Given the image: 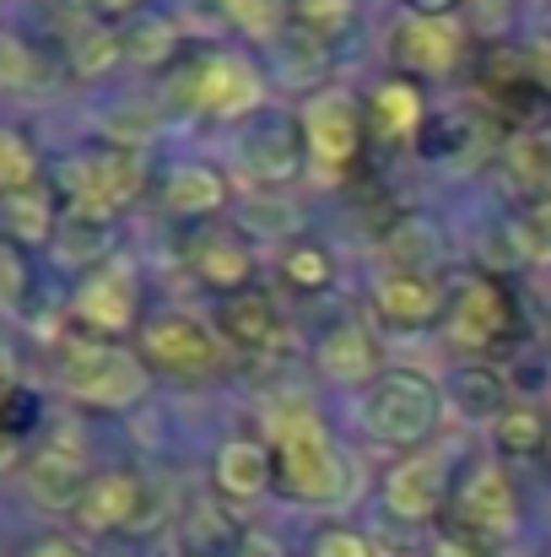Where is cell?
<instances>
[{
	"label": "cell",
	"instance_id": "6da1fadb",
	"mask_svg": "<svg viewBox=\"0 0 551 557\" xmlns=\"http://www.w3.org/2000/svg\"><path fill=\"white\" fill-rule=\"evenodd\" d=\"M265 444L276 460V482L292 498L330 504L347 493V466H341V455H336V444L309 400H276L265 411Z\"/></svg>",
	"mask_w": 551,
	"mask_h": 557
},
{
	"label": "cell",
	"instance_id": "7a4b0ae2",
	"mask_svg": "<svg viewBox=\"0 0 551 557\" xmlns=\"http://www.w3.org/2000/svg\"><path fill=\"white\" fill-rule=\"evenodd\" d=\"M54 379H60V389H65L76 406L120 411V406H136V400H141V389H147V363H141V352H125V347L109 342V336L71 331V336L60 342Z\"/></svg>",
	"mask_w": 551,
	"mask_h": 557
},
{
	"label": "cell",
	"instance_id": "3957f363",
	"mask_svg": "<svg viewBox=\"0 0 551 557\" xmlns=\"http://www.w3.org/2000/svg\"><path fill=\"white\" fill-rule=\"evenodd\" d=\"M168 103L174 109H200V114H222V120L249 114L260 103V71L243 54H233V49L195 54L168 82Z\"/></svg>",
	"mask_w": 551,
	"mask_h": 557
},
{
	"label": "cell",
	"instance_id": "277c9868",
	"mask_svg": "<svg viewBox=\"0 0 551 557\" xmlns=\"http://www.w3.org/2000/svg\"><path fill=\"white\" fill-rule=\"evenodd\" d=\"M60 189L71 195V211L114 216L120 206H130L141 195V158L130 147H98V152L65 158L60 163Z\"/></svg>",
	"mask_w": 551,
	"mask_h": 557
},
{
	"label": "cell",
	"instance_id": "5b68a950",
	"mask_svg": "<svg viewBox=\"0 0 551 557\" xmlns=\"http://www.w3.org/2000/svg\"><path fill=\"white\" fill-rule=\"evenodd\" d=\"M438 384L422 379L411 369H395L384 373L367 395V428L384 438V444H427L433 428H438Z\"/></svg>",
	"mask_w": 551,
	"mask_h": 557
},
{
	"label": "cell",
	"instance_id": "8992f818",
	"mask_svg": "<svg viewBox=\"0 0 551 557\" xmlns=\"http://www.w3.org/2000/svg\"><path fill=\"white\" fill-rule=\"evenodd\" d=\"M136 352H141L147 369L168 373V379H211V373H222V363H227L222 358V342L200 320H189V314H158V320H147Z\"/></svg>",
	"mask_w": 551,
	"mask_h": 557
},
{
	"label": "cell",
	"instance_id": "52a82bcc",
	"mask_svg": "<svg viewBox=\"0 0 551 557\" xmlns=\"http://www.w3.org/2000/svg\"><path fill=\"white\" fill-rule=\"evenodd\" d=\"M514 331H519V309H514V293L503 287V276H471L449 314V336L471 352H498L514 342Z\"/></svg>",
	"mask_w": 551,
	"mask_h": 557
},
{
	"label": "cell",
	"instance_id": "ba28073f",
	"mask_svg": "<svg viewBox=\"0 0 551 557\" xmlns=\"http://www.w3.org/2000/svg\"><path fill=\"white\" fill-rule=\"evenodd\" d=\"M76 331H92V336H125L136 325V309H141V293H136V276L120 265V260H103L98 271L82 276L76 287Z\"/></svg>",
	"mask_w": 551,
	"mask_h": 557
},
{
	"label": "cell",
	"instance_id": "9c48e42d",
	"mask_svg": "<svg viewBox=\"0 0 551 557\" xmlns=\"http://www.w3.org/2000/svg\"><path fill=\"white\" fill-rule=\"evenodd\" d=\"M454 525L481 536V542H503L519 525V498L503 466H476L460 493H454Z\"/></svg>",
	"mask_w": 551,
	"mask_h": 557
},
{
	"label": "cell",
	"instance_id": "30bf717a",
	"mask_svg": "<svg viewBox=\"0 0 551 557\" xmlns=\"http://www.w3.org/2000/svg\"><path fill=\"white\" fill-rule=\"evenodd\" d=\"M449 498V460L438 449H411L400 466H389L384 476V504L400 515V520H433Z\"/></svg>",
	"mask_w": 551,
	"mask_h": 557
},
{
	"label": "cell",
	"instance_id": "8fae6325",
	"mask_svg": "<svg viewBox=\"0 0 551 557\" xmlns=\"http://www.w3.org/2000/svg\"><path fill=\"white\" fill-rule=\"evenodd\" d=\"M303 141H309V152L320 158L325 174H341L363 152V120H358V109L341 92H320L303 109Z\"/></svg>",
	"mask_w": 551,
	"mask_h": 557
},
{
	"label": "cell",
	"instance_id": "7c38bea8",
	"mask_svg": "<svg viewBox=\"0 0 551 557\" xmlns=\"http://www.w3.org/2000/svg\"><path fill=\"white\" fill-rule=\"evenodd\" d=\"M147 509V482L136 471H98L87 482V493L76 498L71 520L92 536H114V531H130Z\"/></svg>",
	"mask_w": 551,
	"mask_h": 557
},
{
	"label": "cell",
	"instance_id": "4fadbf2b",
	"mask_svg": "<svg viewBox=\"0 0 551 557\" xmlns=\"http://www.w3.org/2000/svg\"><path fill=\"white\" fill-rule=\"evenodd\" d=\"M460 49H465V27L454 16H405L395 33H389V54L416 71V76H443L460 65Z\"/></svg>",
	"mask_w": 551,
	"mask_h": 557
},
{
	"label": "cell",
	"instance_id": "5bb4252c",
	"mask_svg": "<svg viewBox=\"0 0 551 557\" xmlns=\"http://www.w3.org/2000/svg\"><path fill=\"white\" fill-rule=\"evenodd\" d=\"M476 87L503 120H530L547 103V87L536 82L530 49H492L476 71Z\"/></svg>",
	"mask_w": 551,
	"mask_h": 557
},
{
	"label": "cell",
	"instance_id": "9a60e30c",
	"mask_svg": "<svg viewBox=\"0 0 551 557\" xmlns=\"http://www.w3.org/2000/svg\"><path fill=\"white\" fill-rule=\"evenodd\" d=\"M189 271H195L211 293L238 298V293H249V282H254V249H249V238H243L238 227H211V233H195V238H189Z\"/></svg>",
	"mask_w": 551,
	"mask_h": 557
},
{
	"label": "cell",
	"instance_id": "2e32d148",
	"mask_svg": "<svg viewBox=\"0 0 551 557\" xmlns=\"http://www.w3.org/2000/svg\"><path fill=\"white\" fill-rule=\"evenodd\" d=\"M303 120H287V114H265V125L243 141V158L254 169V180L265 185H287L298 169H303Z\"/></svg>",
	"mask_w": 551,
	"mask_h": 557
},
{
	"label": "cell",
	"instance_id": "e0dca14e",
	"mask_svg": "<svg viewBox=\"0 0 551 557\" xmlns=\"http://www.w3.org/2000/svg\"><path fill=\"white\" fill-rule=\"evenodd\" d=\"M373 304L389 325L400 331H416V325H433L438 309H443V287L438 276H416V271H384L378 287H373Z\"/></svg>",
	"mask_w": 551,
	"mask_h": 557
},
{
	"label": "cell",
	"instance_id": "ac0fdd59",
	"mask_svg": "<svg viewBox=\"0 0 551 557\" xmlns=\"http://www.w3.org/2000/svg\"><path fill=\"white\" fill-rule=\"evenodd\" d=\"M211 482L222 498H260L271 482H276V460H271V444L260 438H227L216 466H211Z\"/></svg>",
	"mask_w": 551,
	"mask_h": 557
},
{
	"label": "cell",
	"instance_id": "d6986e66",
	"mask_svg": "<svg viewBox=\"0 0 551 557\" xmlns=\"http://www.w3.org/2000/svg\"><path fill=\"white\" fill-rule=\"evenodd\" d=\"M87 482H92V471H87V460H82L76 449L49 444V449H38V455L27 460V487H33V498L49 504V509H76V498L87 493Z\"/></svg>",
	"mask_w": 551,
	"mask_h": 557
},
{
	"label": "cell",
	"instance_id": "ffe728a7",
	"mask_svg": "<svg viewBox=\"0 0 551 557\" xmlns=\"http://www.w3.org/2000/svg\"><path fill=\"white\" fill-rule=\"evenodd\" d=\"M60 216H54V189L49 185H22L0 195V238L11 244H54Z\"/></svg>",
	"mask_w": 551,
	"mask_h": 557
},
{
	"label": "cell",
	"instance_id": "44dd1931",
	"mask_svg": "<svg viewBox=\"0 0 551 557\" xmlns=\"http://www.w3.org/2000/svg\"><path fill=\"white\" fill-rule=\"evenodd\" d=\"M222 336L243 352H265L281 342V314L265 293H238V298H222Z\"/></svg>",
	"mask_w": 551,
	"mask_h": 557
},
{
	"label": "cell",
	"instance_id": "7402d4cb",
	"mask_svg": "<svg viewBox=\"0 0 551 557\" xmlns=\"http://www.w3.org/2000/svg\"><path fill=\"white\" fill-rule=\"evenodd\" d=\"M449 400L465 411V417H503L514 400H509V384H503V373L492 369V363H460V369L449 373Z\"/></svg>",
	"mask_w": 551,
	"mask_h": 557
},
{
	"label": "cell",
	"instance_id": "603a6c76",
	"mask_svg": "<svg viewBox=\"0 0 551 557\" xmlns=\"http://www.w3.org/2000/svg\"><path fill=\"white\" fill-rule=\"evenodd\" d=\"M367 125H373V136H384V141H411L416 125H422V98H416V87H411V82H384V87L373 92Z\"/></svg>",
	"mask_w": 551,
	"mask_h": 557
},
{
	"label": "cell",
	"instance_id": "cb8c5ba5",
	"mask_svg": "<svg viewBox=\"0 0 551 557\" xmlns=\"http://www.w3.org/2000/svg\"><path fill=\"white\" fill-rule=\"evenodd\" d=\"M109 244H114L109 216H87V211H71V216L60 222V233H54L60 260H71V265H82V271H98L103 255H109Z\"/></svg>",
	"mask_w": 551,
	"mask_h": 557
},
{
	"label": "cell",
	"instance_id": "d4e9b609",
	"mask_svg": "<svg viewBox=\"0 0 551 557\" xmlns=\"http://www.w3.org/2000/svg\"><path fill=\"white\" fill-rule=\"evenodd\" d=\"M222 200H227V185H222V174H211V169H174L168 185H163V206H168L174 216H205V211H216Z\"/></svg>",
	"mask_w": 551,
	"mask_h": 557
},
{
	"label": "cell",
	"instance_id": "484cf974",
	"mask_svg": "<svg viewBox=\"0 0 551 557\" xmlns=\"http://www.w3.org/2000/svg\"><path fill=\"white\" fill-rule=\"evenodd\" d=\"M320 363H325V373H336V379H367V373L378 369V347H373V336H367L363 325H336L325 336V347H320Z\"/></svg>",
	"mask_w": 551,
	"mask_h": 557
},
{
	"label": "cell",
	"instance_id": "4316f807",
	"mask_svg": "<svg viewBox=\"0 0 551 557\" xmlns=\"http://www.w3.org/2000/svg\"><path fill=\"white\" fill-rule=\"evenodd\" d=\"M238 525L216 509V504H195L189 525H184V553L189 557H233L238 553Z\"/></svg>",
	"mask_w": 551,
	"mask_h": 557
},
{
	"label": "cell",
	"instance_id": "83f0119b",
	"mask_svg": "<svg viewBox=\"0 0 551 557\" xmlns=\"http://www.w3.org/2000/svg\"><path fill=\"white\" fill-rule=\"evenodd\" d=\"M125 54H136L141 65H163L179 54V27L158 11H136V22L125 27Z\"/></svg>",
	"mask_w": 551,
	"mask_h": 557
},
{
	"label": "cell",
	"instance_id": "f1b7e54d",
	"mask_svg": "<svg viewBox=\"0 0 551 557\" xmlns=\"http://www.w3.org/2000/svg\"><path fill=\"white\" fill-rule=\"evenodd\" d=\"M120 54H125V38L109 22H82L76 38H71V71L76 76H103Z\"/></svg>",
	"mask_w": 551,
	"mask_h": 557
},
{
	"label": "cell",
	"instance_id": "f546056e",
	"mask_svg": "<svg viewBox=\"0 0 551 557\" xmlns=\"http://www.w3.org/2000/svg\"><path fill=\"white\" fill-rule=\"evenodd\" d=\"M509 169L536 200H551V131H525L509 147Z\"/></svg>",
	"mask_w": 551,
	"mask_h": 557
},
{
	"label": "cell",
	"instance_id": "4dcf8cb0",
	"mask_svg": "<svg viewBox=\"0 0 551 557\" xmlns=\"http://www.w3.org/2000/svg\"><path fill=\"white\" fill-rule=\"evenodd\" d=\"M498 444H503V455H536V449H547L551 444L547 411H541V406L514 400V406L498 417Z\"/></svg>",
	"mask_w": 551,
	"mask_h": 557
},
{
	"label": "cell",
	"instance_id": "1f68e13d",
	"mask_svg": "<svg viewBox=\"0 0 551 557\" xmlns=\"http://www.w3.org/2000/svg\"><path fill=\"white\" fill-rule=\"evenodd\" d=\"M389 271H416V276H427L433 271V260H438V233L427 227V222H400L395 233H389Z\"/></svg>",
	"mask_w": 551,
	"mask_h": 557
},
{
	"label": "cell",
	"instance_id": "d6a6232c",
	"mask_svg": "<svg viewBox=\"0 0 551 557\" xmlns=\"http://www.w3.org/2000/svg\"><path fill=\"white\" fill-rule=\"evenodd\" d=\"M281 276H287V287H298V293H325V287L336 282V265H330L325 244L303 238V244H292V249H287Z\"/></svg>",
	"mask_w": 551,
	"mask_h": 557
},
{
	"label": "cell",
	"instance_id": "836d02e7",
	"mask_svg": "<svg viewBox=\"0 0 551 557\" xmlns=\"http://www.w3.org/2000/svg\"><path fill=\"white\" fill-rule=\"evenodd\" d=\"M22 185H38V152H33V141L22 131L0 125V195H11Z\"/></svg>",
	"mask_w": 551,
	"mask_h": 557
},
{
	"label": "cell",
	"instance_id": "e575fe53",
	"mask_svg": "<svg viewBox=\"0 0 551 557\" xmlns=\"http://www.w3.org/2000/svg\"><path fill=\"white\" fill-rule=\"evenodd\" d=\"M292 16L309 38H336L352 27V0H292Z\"/></svg>",
	"mask_w": 551,
	"mask_h": 557
},
{
	"label": "cell",
	"instance_id": "d590c367",
	"mask_svg": "<svg viewBox=\"0 0 551 557\" xmlns=\"http://www.w3.org/2000/svg\"><path fill=\"white\" fill-rule=\"evenodd\" d=\"M227 22H238L243 33H254V38H265V33H276V22H281V11H276V0H211Z\"/></svg>",
	"mask_w": 551,
	"mask_h": 557
},
{
	"label": "cell",
	"instance_id": "8d00e7d4",
	"mask_svg": "<svg viewBox=\"0 0 551 557\" xmlns=\"http://www.w3.org/2000/svg\"><path fill=\"white\" fill-rule=\"evenodd\" d=\"M22 293H27V265H22L16 244L0 238V304H16Z\"/></svg>",
	"mask_w": 551,
	"mask_h": 557
},
{
	"label": "cell",
	"instance_id": "74e56055",
	"mask_svg": "<svg viewBox=\"0 0 551 557\" xmlns=\"http://www.w3.org/2000/svg\"><path fill=\"white\" fill-rule=\"evenodd\" d=\"M433 557H498L492 553V542H481V536H471V531H443L438 536V547H433Z\"/></svg>",
	"mask_w": 551,
	"mask_h": 557
},
{
	"label": "cell",
	"instance_id": "f35d334b",
	"mask_svg": "<svg viewBox=\"0 0 551 557\" xmlns=\"http://www.w3.org/2000/svg\"><path fill=\"white\" fill-rule=\"evenodd\" d=\"M314 557H373V547H367V536H358V531H325L314 542Z\"/></svg>",
	"mask_w": 551,
	"mask_h": 557
},
{
	"label": "cell",
	"instance_id": "ab89813d",
	"mask_svg": "<svg viewBox=\"0 0 551 557\" xmlns=\"http://www.w3.org/2000/svg\"><path fill=\"white\" fill-rule=\"evenodd\" d=\"M27 65H33V54H27L11 33H0V82H22Z\"/></svg>",
	"mask_w": 551,
	"mask_h": 557
},
{
	"label": "cell",
	"instance_id": "60d3db41",
	"mask_svg": "<svg viewBox=\"0 0 551 557\" xmlns=\"http://www.w3.org/2000/svg\"><path fill=\"white\" fill-rule=\"evenodd\" d=\"M27 557H87V553H82L71 536H43V542L27 547Z\"/></svg>",
	"mask_w": 551,
	"mask_h": 557
},
{
	"label": "cell",
	"instance_id": "b9f144b4",
	"mask_svg": "<svg viewBox=\"0 0 551 557\" xmlns=\"http://www.w3.org/2000/svg\"><path fill=\"white\" fill-rule=\"evenodd\" d=\"M460 0H405V16H449Z\"/></svg>",
	"mask_w": 551,
	"mask_h": 557
},
{
	"label": "cell",
	"instance_id": "7bdbcfd3",
	"mask_svg": "<svg viewBox=\"0 0 551 557\" xmlns=\"http://www.w3.org/2000/svg\"><path fill=\"white\" fill-rule=\"evenodd\" d=\"M471 5H476V16H481L487 27H498V22L514 11V0H471Z\"/></svg>",
	"mask_w": 551,
	"mask_h": 557
},
{
	"label": "cell",
	"instance_id": "ee69618b",
	"mask_svg": "<svg viewBox=\"0 0 551 557\" xmlns=\"http://www.w3.org/2000/svg\"><path fill=\"white\" fill-rule=\"evenodd\" d=\"M530 65H536V82L547 87V98H551V44H536V49H530Z\"/></svg>",
	"mask_w": 551,
	"mask_h": 557
},
{
	"label": "cell",
	"instance_id": "f6af8a7d",
	"mask_svg": "<svg viewBox=\"0 0 551 557\" xmlns=\"http://www.w3.org/2000/svg\"><path fill=\"white\" fill-rule=\"evenodd\" d=\"M92 5H98V11H109V16H120V11H136L141 0H92Z\"/></svg>",
	"mask_w": 551,
	"mask_h": 557
},
{
	"label": "cell",
	"instance_id": "bcb514c9",
	"mask_svg": "<svg viewBox=\"0 0 551 557\" xmlns=\"http://www.w3.org/2000/svg\"><path fill=\"white\" fill-rule=\"evenodd\" d=\"M11 449H16V438H11V433H5V428H0V466H5V460H11Z\"/></svg>",
	"mask_w": 551,
	"mask_h": 557
},
{
	"label": "cell",
	"instance_id": "7dc6e473",
	"mask_svg": "<svg viewBox=\"0 0 551 557\" xmlns=\"http://www.w3.org/2000/svg\"><path fill=\"white\" fill-rule=\"evenodd\" d=\"M547 455H551V444H547Z\"/></svg>",
	"mask_w": 551,
	"mask_h": 557
}]
</instances>
